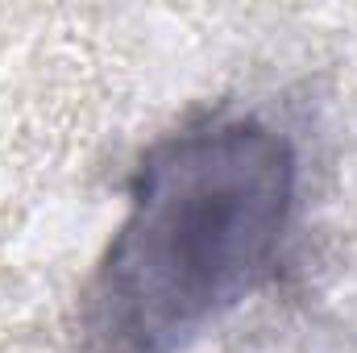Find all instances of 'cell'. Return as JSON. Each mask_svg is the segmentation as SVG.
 Wrapping results in <instances>:
<instances>
[{"label": "cell", "mask_w": 357, "mask_h": 353, "mask_svg": "<svg viewBox=\"0 0 357 353\" xmlns=\"http://www.w3.org/2000/svg\"><path fill=\"white\" fill-rule=\"evenodd\" d=\"M299 208L295 142L254 112H216L162 137L88 287L96 353H187L282 258Z\"/></svg>", "instance_id": "1"}]
</instances>
